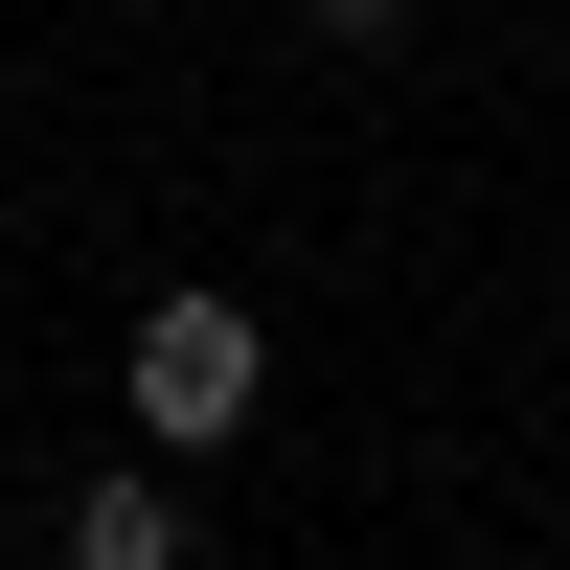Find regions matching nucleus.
<instances>
[{"label":"nucleus","mask_w":570,"mask_h":570,"mask_svg":"<svg viewBox=\"0 0 570 570\" xmlns=\"http://www.w3.org/2000/svg\"><path fill=\"white\" fill-rule=\"evenodd\" d=\"M252 389H274V343H252V297H137V434H160V456H206V434H252Z\"/></svg>","instance_id":"obj_1"},{"label":"nucleus","mask_w":570,"mask_h":570,"mask_svg":"<svg viewBox=\"0 0 570 570\" xmlns=\"http://www.w3.org/2000/svg\"><path fill=\"white\" fill-rule=\"evenodd\" d=\"M69 570H183V502H160V480H137V456H115V480H91V502H69Z\"/></svg>","instance_id":"obj_2"},{"label":"nucleus","mask_w":570,"mask_h":570,"mask_svg":"<svg viewBox=\"0 0 570 570\" xmlns=\"http://www.w3.org/2000/svg\"><path fill=\"white\" fill-rule=\"evenodd\" d=\"M297 23H320V46H389V23H411V0H297Z\"/></svg>","instance_id":"obj_3"}]
</instances>
